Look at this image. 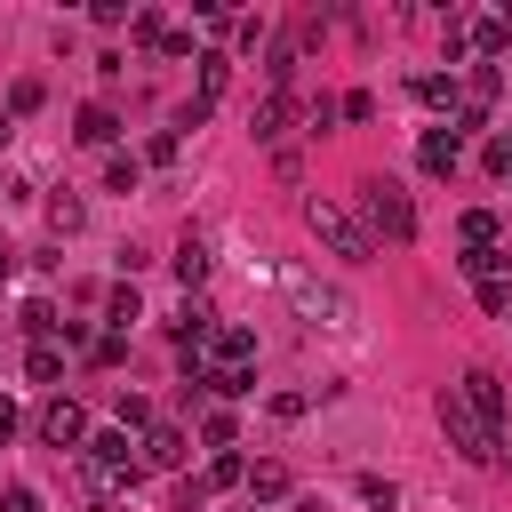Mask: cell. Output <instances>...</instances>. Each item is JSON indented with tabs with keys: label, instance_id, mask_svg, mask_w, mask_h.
Listing matches in <instances>:
<instances>
[{
	"label": "cell",
	"instance_id": "1",
	"mask_svg": "<svg viewBox=\"0 0 512 512\" xmlns=\"http://www.w3.org/2000/svg\"><path fill=\"white\" fill-rule=\"evenodd\" d=\"M352 216H360L368 240H416V200L392 176H360L352 184Z\"/></svg>",
	"mask_w": 512,
	"mask_h": 512
},
{
	"label": "cell",
	"instance_id": "2",
	"mask_svg": "<svg viewBox=\"0 0 512 512\" xmlns=\"http://www.w3.org/2000/svg\"><path fill=\"white\" fill-rule=\"evenodd\" d=\"M304 224H312V240H320L328 256H344V264H368V256H376V240L360 232V216H352L336 192H312V200H304Z\"/></svg>",
	"mask_w": 512,
	"mask_h": 512
},
{
	"label": "cell",
	"instance_id": "3",
	"mask_svg": "<svg viewBox=\"0 0 512 512\" xmlns=\"http://www.w3.org/2000/svg\"><path fill=\"white\" fill-rule=\"evenodd\" d=\"M440 432H448V448H456V456H472V464H496V472H504V448H496V432H488V424L464 408V392H456V384L440 392Z\"/></svg>",
	"mask_w": 512,
	"mask_h": 512
},
{
	"label": "cell",
	"instance_id": "4",
	"mask_svg": "<svg viewBox=\"0 0 512 512\" xmlns=\"http://www.w3.org/2000/svg\"><path fill=\"white\" fill-rule=\"evenodd\" d=\"M136 456H144L152 472H184V456H192V432H184V424H168V416H152V424L136 432Z\"/></svg>",
	"mask_w": 512,
	"mask_h": 512
},
{
	"label": "cell",
	"instance_id": "5",
	"mask_svg": "<svg viewBox=\"0 0 512 512\" xmlns=\"http://www.w3.org/2000/svg\"><path fill=\"white\" fill-rule=\"evenodd\" d=\"M40 440H48V448H72V456L88 448V416H80V400H72V392L40 400Z\"/></svg>",
	"mask_w": 512,
	"mask_h": 512
},
{
	"label": "cell",
	"instance_id": "6",
	"mask_svg": "<svg viewBox=\"0 0 512 512\" xmlns=\"http://www.w3.org/2000/svg\"><path fill=\"white\" fill-rule=\"evenodd\" d=\"M72 136H80L88 152H120V112L96 96V104H80V112H72Z\"/></svg>",
	"mask_w": 512,
	"mask_h": 512
},
{
	"label": "cell",
	"instance_id": "7",
	"mask_svg": "<svg viewBox=\"0 0 512 512\" xmlns=\"http://www.w3.org/2000/svg\"><path fill=\"white\" fill-rule=\"evenodd\" d=\"M416 168H424V176H456V168H464V136H456V128H424V136H416Z\"/></svg>",
	"mask_w": 512,
	"mask_h": 512
},
{
	"label": "cell",
	"instance_id": "8",
	"mask_svg": "<svg viewBox=\"0 0 512 512\" xmlns=\"http://www.w3.org/2000/svg\"><path fill=\"white\" fill-rule=\"evenodd\" d=\"M288 120H296V96H288V88H264V96L248 104V136H256V144H272Z\"/></svg>",
	"mask_w": 512,
	"mask_h": 512
},
{
	"label": "cell",
	"instance_id": "9",
	"mask_svg": "<svg viewBox=\"0 0 512 512\" xmlns=\"http://www.w3.org/2000/svg\"><path fill=\"white\" fill-rule=\"evenodd\" d=\"M144 320V296H136V280H112L104 288V336H128Z\"/></svg>",
	"mask_w": 512,
	"mask_h": 512
},
{
	"label": "cell",
	"instance_id": "10",
	"mask_svg": "<svg viewBox=\"0 0 512 512\" xmlns=\"http://www.w3.org/2000/svg\"><path fill=\"white\" fill-rule=\"evenodd\" d=\"M192 64H200V88H192V104H208V112H216V96H224V80H232V56H224V48H200Z\"/></svg>",
	"mask_w": 512,
	"mask_h": 512
},
{
	"label": "cell",
	"instance_id": "11",
	"mask_svg": "<svg viewBox=\"0 0 512 512\" xmlns=\"http://www.w3.org/2000/svg\"><path fill=\"white\" fill-rule=\"evenodd\" d=\"M408 96H416L424 112H448V120H456V72H416Z\"/></svg>",
	"mask_w": 512,
	"mask_h": 512
},
{
	"label": "cell",
	"instance_id": "12",
	"mask_svg": "<svg viewBox=\"0 0 512 512\" xmlns=\"http://www.w3.org/2000/svg\"><path fill=\"white\" fill-rule=\"evenodd\" d=\"M168 264H176V280H184V296H192V288H200V280H208V240H200V232H184V240H176V256H168Z\"/></svg>",
	"mask_w": 512,
	"mask_h": 512
},
{
	"label": "cell",
	"instance_id": "13",
	"mask_svg": "<svg viewBox=\"0 0 512 512\" xmlns=\"http://www.w3.org/2000/svg\"><path fill=\"white\" fill-rule=\"evenodd\" d=\"M456 272H464L472 288H480V280H504V272H512V248H464Z\"/></svg>",
	"mask_w": 512,
	"mask_h": 512
},
{
	"label": "cell",
	"instance_id": "14",
	"mask_svg": "<svg viewBox=\"0 0 512 512\" xmlns=\"http://www.w3.org/2000/svg\"><path fill=\"white\" fill-rule=\"evenodd\" d=\"M288 296H296V312H304V320H344V296H336V288H312V280H288Z\"/></svg>",
	"mask_w": 512,
	"mask_h": 512
},
{
	"label": "cell",
	"instance_id": "15",
	"mask_svg": "<svg viewBox=\"0 0 512 512\" xmlns=\"http://www.w3.org/2000/svg\"><path fill=\"white\" fill-rule=\"evenodd\" d=\"M240 480H248V456H240V448H216V456H208V472H200V496L240 488Z\"/></svg>",
	"mask_w": 512,
	"mask_h": 512
},
{
	"label": "cell",
	"instance_id": "16",
	"mask_svg": "<svg viewBox=\"0 0 512 512\" xmlns=\"http://www.w3.org/2000/svg\"><path fill=\"white\" fill-rule=\"evenodd\" d=\"M240 488H248V504H280V496H288V464H272V456H264V464H248V480H240Z\"/></svg>",
	"mask_w": 512,
	"mask_h": 512
},
{
	"label": "cell",
	"instance_id": "17",
	"mask_svg": "<svg viewBox=\"0 0 512 512\" xmlns=\"http://www.w3.org/2000/svg\"><path fill=\"white\" fill-rule=\"evenodd\" d=\"M80 224H88V200H80V192H48V232H56V240H72Z\"/></svg>",
	"mask_w": 512,
	"mask_h": 512
},
{
	"label": "cell",
	"instance_id": "18",
	"mask_svg": "<svg viewBox=\"0 0 512 512\" xmlns=\"http://www.w3.org/2000/svg\"><path fill=\"white\" fill-rule=\"evenodd\" d=\"M456 232H464V248H504V224H496V208H464V216H456Z\"/></svg>",
	"mask_w": 512,
	"mask_h": 512
},
{
	"label": "cell",
	"instance_id": "19",
	"mask_svg": "<svg viewBox=\"0 0 512 512\" xmlns=\"http://www.w3.org/2000/svg\"><path fill=\"white\" fill-rule=\"evenodd\" d=\"M24 376H32V384H64V344H56V336L32 344V352H24Z\"/></svg>",
	"mask_w": 512,
	"mask_h": 512
},
{
	"label": "cell",
	"instance_id": "20",
	"mask_svg": "<svg viewBox=\"0 0 512 512\" xmlns=\"http://www.w3.org/2000/svg\"><path fill=\"white\" fill-rule=\"evenodd\" d=\"M200 384H208L216 400H256V368H208Z\"/></svg>",
	"mask_w": 512,
	"mask_h": 512
},
{
	"label": "cell",
	"instance_id": "21",
	"mask_svg": "<svg viewBox=\"0 0 512 512\" xmlns=\"http://www.w3.org/2000/svg\"><path fill=\"white\" fill-rule=\"evenodd\" d=\"M128 32H136V48H152V56H160V48H168V32H176V24H168V16H160V8H136V16H128Z\"/></svg>",
	"mask_w": 512,
	"mask_h": 512
},
{
	"label": "cell",
	"instance_id": "22",
	"mask_svg": "<svg viewBox=\"0 0 512 512\" xmlns=\"http://www.w3.org/2000/svg\"><path fill=\"white\" fill-rule=\"evenodd\" d=\"M40 104H48V88H40L32 72H24V80H8V120H32Z\"/></svg>",
	"mask_w": 512,
	"mask_h": 512
},
{
	"label": "cell",
	"instance_id": "23",
	"mask_svg": "<svg viewBox=\"0 0 512 512\" xmlns=\"http://www.w3.org/2000/svg\"><path fill=\"white\" fill-rule=\"evenodd\" d=\"M136 176H144L136 152H104V184H112V192H136Z\"/></svg>",
	"mask_w": 512,
	"mask_h": 512
},
{
	"label": "cell",
	"instance_id": "24",
	"mask_svg": "<svg viewBox=\"0 0 512 512\" xmlns=\"http://www.w3.org/2000/svg\"><path fill=\"white\" fill-rule=\"evenodd\" d=\"M144 424H152V400H144V392H120V432H128V440H136V432H144Z\"/></svg>",
	"mask_w": 512,
	"mask_h": 512
},
{
	"label": "cell",
	"instance_id": "25",
	"mask_svg": "<svg viewBox=\"0 0 512 512\" xmlns=\"http://www.w3.org/2000/svg\"><path fill=\"white\" fill-rule=\"evenodd\" d=\"M176 152H184V136H176V128H152V144H144V160H152V168H168Z\"/></svg>",
	"mask_w": 512,
	"mask_h": 512
},
{
	"label": "cell",
	"instance_id": "26",
	"mask_svg": "<svg viewBox=\"0 0 512 512\" xmlns=\"http://www.w3.org/2000/svg\"><path fill=\"white\" fill-rule=\"evenodd\" d=\"M360 496H368V504H376V512H392V504H400V488H392V480H384V472H360Z\"/></svg>",
	"mask_w": 512,
	"mask_h": 512
},
{
	"label": "cell",
	"instance_id": "27",
	"mask_svg": "<svg viewBox=\"0 0 512 512\" xmlns=\"http://www.w3.org/2000/svg\"><path fill=\"white\" fill-rule=\"evenodd\" d=\"M480 168H488V176H512V128H504V136H488V152H480Z\"/></svg>",
	"mask_w": 512,
	"mask_h": 512
},
{
	"label": "cell",
	"instance_id": "28",
	"mask_svg": "<svg viewBox=\"0 0 512 512\" xmlns=\"http://www.w3.org/2000/svg\"><path fill=\"white\" fill-rule=\"evenodd\" d=\"M336 120H376V96H368V88H352V96H336Z\"/></svg>",
	"mask_w": 512,
	"mask_h": 512
},
{
	"label": "cell",
	"instance_id": "29",
	"mask_svg": "<svg viewBox=\"0 0 512 512\" xmlns=\"http://www.w3.org/2000/svg\"><path fill=\"white\" fill-rule=\"evenodd\" d=\"M88 360H96V368H120V360H128V336H96Z\"/></svg>",
	"mask_w": 512,
	"mask_h": 512
},
{
	"label": "cell",
	"instance_id": "30",
	"mask_svg": "<svg viewBox=\"0 0 512 512\" xmlns=\"http://www.w3.org/2000/svg\"><path fill=\"white\" fill-rule=\"evenodd\" d=\"M200 432H208V448H232V440H240V424H232V416H224V408H216V416H208V424H200Z\"/></svg>",
	"mask_w": 512,
	"mask_h": 512
},
{
	"label": "cell",
	"instance_id": "31",
	"mask_svg": "<svg viewBox=\"0 0 512 512\" xmlns=\"http://www.w3.org/2000/svg\"><path fill=\"white\" fill-rule=\"evenodd\" d=\"M0 512H48V504H40L32 488H0Z\"/></svg>",
	"mask_w": 512,
	"mask_h": 512
},
{
	"label": "cell",
	"instance_id": "32",
	"mask_svg": "<svg viewBox=\"0 0 512 512\" xmlns=\"http://www.w3.org/2000/svg\"><path fill=\"white\" fill-rule=\"evenodd\" d=\"M16 424H24V416H16V400L0 392V440H16Z\"/></svg>",
	"mask_w": 512,
	"mask_h": 512
},
{
	"label": "cell",
	"instance_id": "33",
	"mask_svg": "<svg viewBox=\"0 0 512 512\" xmlns=\"http://www.w3.org/2000/svg\"><path fill=\"white\" fill-rule=\"evenodd\" d=\"M288 512H320V496H296V504H288Z\"/></svg>",
	"mask_w": 512,
	"mask_h": 512
},
{
	"label": "cell",
	"instance_id": "34",
	"mask_svg": "<svg viewBox=\"0 0 512 512\" xmlns=\"http://www.w3.org/2000/svg\"><path fill=\"white\" fill-rule=\"evenodd\" d=\"M8 128H16V120H8V104H0V144H8Z\"/></svg>",
	"mask_w": 512,
	"mask_h": 512
},
{
	"label": "cell",
	"instance_id": "35",
	"mask_svg": "<svg viewBox=\"0 0 512 512\" xmlns=\"http://www.w3.org/2000/svg\"><path fill=\"white\" fill-rule=\"evenodd\" d=\"M8 264H16V256H8V248H0V280H8Z\"/></svg>",
	"mask_w": 512,
	"mask_h": 512
},
{
	"label": "cell",
	"instance_id": "36",
	"mask_svg": "<svg viewBox=\"0 0 512 512\" xmlns=\"http://www.w3.org/2000/svg\"><path fill=\"white\" fill-rule=\"evenodd\" d=\"M248 512H256V504H248Z\"/></svg>",
	"mask_w": 512,
	"mask_h": 512
}]
</instances>
